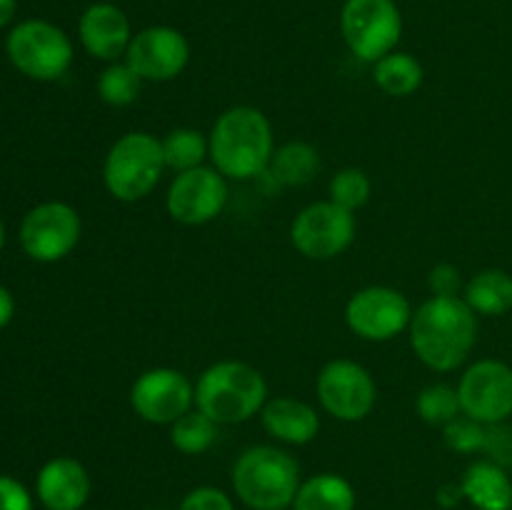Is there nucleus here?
<instances>
[{"instance_id": "obj_1", "label": "nucleus", "mask_w": 512, "mask_h": 510, "mask_svg": "<svg viewBox=\"0 0 512 510\" xmlns=\"http://www.w3.org/2000/svg\"><path fill=\"white\" fill-rule=\"evenodd\" d=\"M410 348L425 368L453 373L473 353L478 343V315L463 295H430L413 310L408 328Z\"/></svg>"}, {"instance_id": "obj_2", "label": "nucleus", "mask_w": 512, "mask_h": 510, "mask_svg": "<svg viewBox=\"0 0 512 510\" xmlns=\"http://www.w3.org/2000/svg\"><path fill=\"white\" fill-rule=\"evenodd\" d=\"M210 165L228 180H255L268 173L275 135L268 115L255 105L223 110L208 133Z\"/></svg>"}, {"instance_id": "obj_3", "label": "nucleus", "mask_w": 512, "mask_h": 510, "mask_svg": "<svg viewBox=\"0 0 512 510\" xmlns=\"http://www.w3.org/2000/svg\"><path fill=\"white\" fill-rule=\"evenodd\" d=\"M268 398L265 375L243 360H218L195 380V408L218 425L248 423Z\"/></svg>"}, {"instance_id": "obj_4", "label": "nucleus", "mask_w": 512, "mask_h": 510, "mask_svg": "<svg viewBox=\"0 0 512 510\" xmlns=\"http://www.w3.org/2000/svg\"><path fill=\"white\" fill-rule=\"evenodd\" d=\"M233 493L250 510L293 508L303 475L295 455L280 445H250L230 470Z\"/></svg>"}, {"instance_id": "obj_5", "label": "nucleus", "mask_w": 512, "mask_h": 510, "mask_svg": "<svg viewBox=\"0 0 512 510\" xmlns=\"http://www.w3.org/2000/svg\"><path fill=\"white\" fill-rule=\"evenodd\" d=\"M165 170L160 138L145 130H130L105 155L103 185L120 203H138L158 188Z\"/></svg>"}, {"instance_id": "obj_6", "label": "nucleus", "mask_w": 512, "mask_h": 510, "mask_svg": "<svg viewBox=\"0 0 512 510\" xmlns=\"http://www.w3.org/2000/svg\"><path fill=\"white\" fill-rule=\"evenodd\" d=\"M5 53L18 73L40 83H53L68 73L75 50L63 28L50 20L30 18L10 30Z\"/></svg>"}, {"instance_id": "obj_7", "label": "nucleus", "mask_w": 512, "mask_h": 510, "mask_svg": "<svg viewBox=\"0 0 512 510\" xmlns=\"http://www.w3.org/2000/svg\"><path fill=\"white\" fill-rule=\"evenodd\" d=\"M340 35L355 58L378 63L398 50L403 13L395 0H345L340 8Z\"/></svg>"}, {"instance_id": "obj_8", "label": "nucleus", "mask_w": 512, "mask_h": 510, "mask_svg": "<svg viewBox=\"0 0 512 510\" xmlns=\"http://www.w3.org/2000/svg\"><path fill=\"white\" fill-rule=\"evenodd\" d=\"M318 403L330 418L340 423H360L378 403V385L373 373L358 360L335 358L323 365L315 380Z\"/></svg>"}, {"instance_id": "obj_9", "label": "nucleus", "mask_w": 512, "mask_h": 510, "mask_svg": "<svg viewBox=\"0 0 512 510\" xmlns=\"http://www.w3.org/2000/svg\"><path fill=\"white\" fill-rule=\"evenodd\" d=\"M413 310L403 290L390 285H368L355 290L345 303V323L355 338L368 343H388L408 333Z\"/></svg>"}, {"instance_id": "obj_10", "label": "nucleus", "mask_w": 512, "mask_h": 510, "mask_svg": "<svg viewBox=\"0 0 512 510\" xmlns=\"http://www.w3.org/2000/svg\"><path fill=\"white\" fill-rule=\"evenodd\" d=\"M358 235L353 210L340 208L333 200H318L300 210L290 225V243L308 260H333L343 255Z\"/></svg>"}, {"instance_id": "obj_11", "label": "nucleus", "mask_w": 512, "mask_h": 510, "mask_svg": "<svg viewBox=\"0 0 512 510\" xmlns=\"http://www.w3.org/2000/svg\"><path fill=\"white\" fill-rule=\"evenodd\" d=\"M83 220L73 205L63 200H48L28 210L20 223V248L38 263H58L68 258L80 243Z\"/></svg>"}, {"instance_id": "obj_12", "label": "nucleus", "mask_w": 512, "mask_h": 510, "mask_svg": "<svg viewBox=\"0 0 512 510\" xmlns=\"http://www.w3.org/2000/svg\"><path fill=\"white\" fill-rule=\"evenodd\" d=\"M130 408L150 425H173L195 408V383L178 368H150L130 385Z\"/></svg>"}, {"instance_id": "obj_13", "label": "nucleus", "mask_w": 512, "mask_h": 510, "mask_svg": "<svg viewBox=\"0 0 512 510\" xmlns=\"http://www.w3.org/2000/svg\"><path fill=\"white\" fill-rule=\"evenodd\" d=\"M228 198V178L213 165H200L185 173H175L165 193V210L175 223L198 228L213 223L225 210Z\"/></svg>"}, {"instance_id": "obj_14", "label": "nucleus", "mask_w": 512, "mask_h": 510, "mask_svg": "<svg viewBox=\"0 0 512 510\" xmlns=\"http://www.w3.org/2000/svg\"><path fill=\"white\" fill-rule=\"evenodd\" d=\"M458 398L468 418L483 425L505 423L512 415V368L495 358L475 360L460 375Z\"/></svg>"}, {"instance_id": "obj_15", "label": "nucleus", "mask_w": 512, "mask_h": 510, "mask_svg": "<svg viewBox=\"0 0 512 510\" xmlns=\"http://www.w3.org/2000/svg\"><path fill=\"white\" fill-rule=\"evenodd\" d=\"M125 63L143 83H170L190 63V43L173 25H148L133 35Z\"/></svg>"}, {"instance_id": "obj_16", "label": "nucleus", "mask_w": 512, "mask_h": 510, "mask_svg": "<svg viewBox=\"0 0 512 510\" xmlns=\"http://www.w3.org/2000/svg\"><path fill=\"white\" fill-rule=\"evenodd\" d=\"M133 35L128 15L115 3H105V0L88 5L78 20L80 45L90 58L103 60V63L123 60Z\"/></svg>"}, {"instance_id": "obj_17", "label": "nucleus", "mask_w": 512, "mask_h": 510, "mask_svg": "<svg viewBox=\"0 0 512 510\" xmlns=\"http://www.w3.org/2000/svg\"><path fill=\"white\" fill-rule=\"evenodd\" d=\"M90 473L80 460L58 455L38 470L35 495L45 510H83L90 498Z\"/></svg>"}, {"instance_id": "obj_18", "label": "nucleus", "mask_w": 512, "mask_h": 510, "mask_svg": "<svg viewBox=\"0 0 512 510\" xmlns=\"http://www.w3.org/2000/svg\"><path fill=\"white\" fill-rule=\"evenodd\" d=\"M260 425L273 440L283 445H308L320 433V415L305 400L293 395L268 398L260 410Z\"/></svg>"}, {"instance_id": "obj_19", "label": "nucleus", "mask_w": 512, "mask_h": 510, "mask_svg": "<svg viewBox=\"0 0 512 510\" xmlns=\"http://www.w3.org/2000/svg\"><path fill=\"white\" fill-rule=\"evenodd\" d=\"M460 490L475 510H512V478L508 468L490 458L473 460L465 468Z\"/></svg>"}, {"instance_id": "obj_20", "label": "nucleus", "mask_w": 512, "mask_h": 510, "mask_svg": "<svg viewBox=\"0 0 512 510\" xmlns=\"http://www.w3.org/2000/svg\"><path fill=\"white\" fill-rule=\"evenodd\" d=\"M358 493L340 473H318L303 480L293 500V510H355Z\"/></svg>"}, {"instance_id": "obj_21", "label": "nucleus", "mask_w": 512, "mask_h": 510, "mask_svg": "<svg viewBox=\"0 0 512 510\" xmlns=\"http://www.w3.org/2000/svg\"><path fill=\"white\" fill-rule=\"evenodd\" d=\"M463 300L475 315L500 318L512 310V275L508 270L485 268L465 283Z\"/></svg>"}, {"instance_id": "obj_22", "label": "nucleus", "mask_w": 512, "mask_h": 510, "mask_svg": "<svg viewBox=\"0 0 512 510\" xmlns=\"http://www.w3.org/2000/svg\"><path fill=\"white\" fill-rule=\"evenodd\" d=\"M320 170V153L305 140H288L278 145L270 160L268 173L278 188H298L308 185Z\"/></svg>"}, {"instance_id": "obj_23", "label": "nucleus", "mask_w": 512, "mask_h": 510, "mask_svg": "<svg viewBox=\"0 0 512 510\" xmlns=\"http://www.w3.org/2000/svg\"><path fill=\"white\" fill-rule=\"evenodd\" d=\"M373 80L390 98H408V95L420 90L425 80V70L415 55L393 50L385 58H380L378 63H373Z\"/></svg>"}, {"instance_id": "obj_24", "label": "nucleus", "mask_w": 512, "mask_h": 510, "mask_svg": "<svg viewBox=\"0 0 512 510\" xmlns=\"http://www.w3.org/2000/svg\"><path fill=\"white\" fill-rule=\"evenodd\" d=\"M163 145L165 168L175 173H185L205 165L210 160V143L208 135L200 133L198 128H175L165 138H160Z\"/></svg>"}, {"instance_id": "obj_25", "label": "nucleus", "mask_w": 512, "mask_h": 510, "mask_svg": "<svg viewBox=\"0 0 512 510\" xmlns=\"http://www.w3.org/2000/svg\"><path fill=\"white\" fill-rule=\"evenodd\" d=\"M220 435V425L208 415L193 408L183 418L170 425V443L183 455H203L215 445Z\"/></svg>"}, {"instance_id": "obj_26", "label": "nucleus", "mask_w": 512, "mask_h": 510, "mask_svg": "<svg viewBox=\"0 0 512 510\" xmlns=\"http://www.w3.org/2000/svg\"><path fill=\"white\" fill-rule=\"evenodd\" d=\"M95 90H98V98L110 108H128L140 98L143 80L125 60H115L105 65L103 73L98 75Z\"/></svg>"}, {"instance_id": "obj_27", "label": "nucleus", "mask_w": 512, "mask_h": 510, "mask_svg": "<svg viewBox=\"0 0 512 510\" xmlns=\"http://www.w3.org/2000/svg\"><path fill=\"white\" fill-rule=\"evenodd\" d=\"M415 413L423 423L438 425V428H445L448 423H453L458 415H463L460 410V398L458 388L448 383H433L425 385L423 390L415 398Z\"/></svg>"}, {"instance_id": "obj_28", "label": "nucleus", "mask_w": 512, "mask_h": 510, "mask_svg": "<svg viewBox=\"0 0 512 510\" xmlns=\"http://www.w3.org/2000/svg\"><path fill=\"white\" fill-rule=\"evenodd\" d=\"M328 195L333 203H338L340 208L353 210L358 213L365 203L373 195V180L365 173L363 168H343L330 178L328 183Z\"/></svg>"}, {"instance_id": "obj_29", "label": "nucleus", "mask_w": 512, "mask_h": 510, "mask_svg": "<svg viewBox=\"0 0 512 510\" xmlns=\"http://www.w3.org/2000/svg\"><path fill=\"white\" fill-rule=\"evenodd\" d=\"M443 440L453 453L458 455H475L483 453L485 448V425L468 415H458L453 423L443 428Z\"/></svg>"}, {"instance_id": "obj_30", "label": "nucleus", "mask_w": 512, "mask_h": 510, "mask_svg": "<svg viewBox=\"0 0 512 510\" xmlns=\"http://www.w3.org/2000/svg\"><path fill=\"white\" fill-rule=\"evenodd\" d=\"M178 510H235L233 498L215 485H198L180 500Z\"/></svg>"}, {"instance_id": "obj_31", "label": "nucleus", "mask_w": 512, "mask_h": 510, "mask_svg": "<svg viewBox=\"0 0 512 510\" xmlns=\"http://www.w3.org/2000/svg\"><path fill=\"white\" fill-rule=\"evenodd\" d=\"M483 453L488 455L493 463L503 465V468H512V425L493 423L485 425V448Z\"/></svg>"}, {"instance_id": "obj_32", "label": "nucleus", "mask_w": 512, "mask_h": 510, "mask_svg": "<svg viewBox=\"0 0 512 510\" xmlns=\"http://www.w3.org/2000/svg\"><path fill=\"white\" fill-rule=\"evenodd\" d=\"M428 288L430 295H443V298H453V295H463V273L458 265L453 263H438L430 268L428 273Z\"/></svg>"}, {"instance_id": "obj_33", "label": "nucleus", "mask_w": 512, "mask_h": 510, "mask_svg": "<svg viewBox=\"0 0 512 510\" xmlns=\"http://www.w3.org/2000/svg\"><path fill=\"white\" fill-rule=\"evenodd\" d=\"M0 510H33L28 488L10 475H0Z\"/></svg>"}, {"instance_id": "obj_34", "label": "nucleus", "mask_w": 512, "mask_h": 510, "mask_svg": "<svg viewBox=\"0 0 512 510\" xmlns=\"http://www.w3.org/2000/svg\"><path fill=\"white\" fill-rule=\"evenodd\" d=\"M435 498H438V505H443V508H455V505L460 503V500H465L463 498V490H460V483H445V485H440L438 488V495H435Z\"/></svg>"}, {"instance_id": "obj_35", "label": "nucleus", "mask_w": 512, "mask_h": 510, "mask_svg": "<svg viewBox=\"0 0 512 510\" xmlns=\"http://www.w3.org/2000/svg\"><path fill=\"white\" fill-rule=\"evenodd\" d=\"M15 315V300H13V293H10L5 285H0V328H5V325L13 320Z\"/></svg>"}, {"instance_id": "obj_36", "label": "nucleus", "mask_w": 512, "mask_h": 510, "mask_svg": "<svg viewBox=\"0 0 512 510\" xmlns=\"http://www.w3.org/2000/svg\"><path fill=\"white\" fill-rule=\"evenodd\" d=\"M15 10H18V0H0V30L15 18Z\"/></svg>"}, {"instance_id": "obj_37", "label": "nucleus", "mask_w": 512, "mask_h": 510, "mask_svg": "<svg viewBox=\"0 0 512 510\" xmlns=\"http://www.w3.org/2000/svg\"><path fill=\"white\" fill-rule=\"evenodd\" d=\"M3 248H5V225L3 220H0V253H3Z\"/></svg>"}, {"instance_id": "obj_38", "label": "nucleus", "mask_w": 512, "mask_h": 510, "mask_svg": "<svg viewBox=\"0 0 512 510\" xmlns=\"http://www.w3.org/2000/svg\"><path fill=\"white\" fill-rule=\"evenodd\" d=\"M140 510H158V508H140Z\"/></svg>"}]
</instances>
